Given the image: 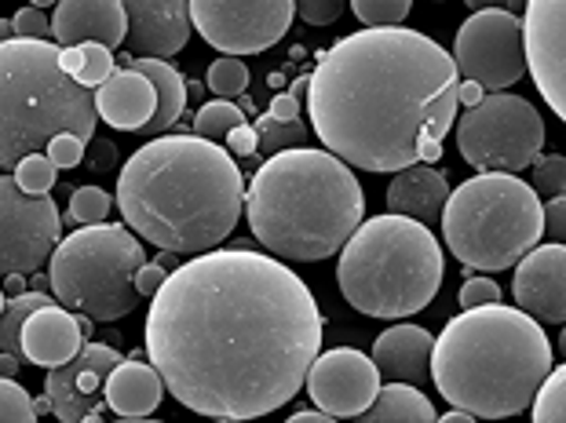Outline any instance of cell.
Masks as SVG:
<instances>
[{
	"label": "cell",
	"instance_id": "1",
	"mask_svg": "<svg viewBox=\"0 0 566 423\" xmlns=\"http://www.w3.org/2000/svg\"><path fill=\"white\" fill-rule=\"evenodd\" d=\"M322 310L282 260L249 245L179 263L147 310L165 391L209 420H260L293 402L322 350Z\"/></svg>",
	"mask_w": 566,
	"mask_h": 423
},
{
	"label": "cell",
	"instance_id": "2",
	"mask_svg": "<svg viewBox=\"0 0 566 423\" xmlns=\"http://www.w3.org/2000/svg\"><path fill=\"white\" fill-rule=\"evenodd\" d=\"M453 59L417 30H363L318 55L311 74V136L363 172H406L442 161L457 120Z\"/></svg>",
	"mask_w": 566,
	"mask_h": 423
},
{
	"label": "cell",
	"instance_id": "3",
	"mask_svg": "<svg viewBox=\"0 0 566 423\" xmlns=\"http://www.w3.org/2000/svg\"><path fill=\"white\" fill-rule=\"evenodd\" d=\"M117 209L128 231L161 252L201 256L231 237L245 212V179L234 157L198 136H158L117 176Z\"/></svg>",
	"mask_w": 566,
	"mask_h": 423
},
{
	"label": "cell",
	"instance_id": "4",
	"mask_svg": "<svg viewBox=\"0 0 566 423\" xmlns=\"http://www.w3.org/2000/svg\"><path fill=\"white\" fill-rule=\"evenodd\" d=\"M548 372V336L520 307L490 304L457 314L431 347L439 394L475 420L520 416Z\"/></svg>",
	"mask_w": 566,
	"mask_h": 423
},
{
	"label": "cell",
	"instance_id": "5",
	"mask_svg": "<svg viewBox=\"0 0 566 423\" xmlns=\"http://www.w3.org/2000/svg\"><path fill=\"white\" fill-rule=\"evenodd\" d=\"M245 220L274 260L322 263L363 226L366 193L333 154L285 150L256 168L245 190Z\"/></svg>",
	"mask_w": 566,
	"mask_h": 423
},
{
	"label": "cell",
	"instance_id": "6",
	"mask_svg": "<svg viewBox=\"0 0 566 423\" xmlns=\"http://www.w3.org/2000/svg\"><path fill=\"white\" fill-rule=\"evenodd\" d=\"M95 120V95L66 74L55 44H0V168H19L59 136L88 142Z\"/></svg>",
	"mask_w": 566,
	"mask_h": 423
},
{
	"label": "cell",
	"instance_id": "7",
	"mask_svg": "<svg viewBox=\"0 0 566 423\" xmlns=\"http://www.w3.org/2000/svg\"><path fill=\"white\" fill-rule=\"evenodd\" d=\"M446 260L436 234L402 215H377L347 237L336 263L344 299L369 318H409L439 296Z\"/></svg>",
	"mask_w": 566,
	"mask_h": 423
},
{
	"label": "cell",
	"instance_id": "8",
	"mask_svg": "<svg viewBox=\"0 0 566 423\" xmlns=\"http://www.w3.org/2000/svg\"><path fill=\"white\" fill-rule=\"evenodd\" d=\"M541 234V198L515 176L483 172L446 198V248L472 271L515 267L530 248H537Z\"/></svg>",
	"mask_w": 566,
	"mask_h": 423
},
{
	"label": "cell",
	"instance_id": "9",
	"mask_svg": "<svg viewBox=\"0 0 566 423\" xmlns=\"http://www.w3.org/2000/svg\"><path fill=\"white\" fill-rule=\"evenodd\" d=\"M147 263V248L122 223L81 226L63 237L48 260V285L55 304L92 321L128 318L139 307L136 271Z\"/></svg>",
	"mask_w": 566,
	"mask_h": 423
},
{
	"label": "cell",
	"instance_id": "10",
	"mask_svg": "<svg viewBox=\"0 0 566 423\" xmlns=\"http://www.w3.org/2000/svg\"><path fill=\"white\" fill-rule=\"evenodd\" d=\"M545 147V120L523 95L493 92L457 120V150L472 168L515 176L534 165Z\"/></svg>",
	"mask_w": 566,
	"mask_h": 423
},
{
	"label": "cell",
	"instance_id": "11",
	"mask_svg": "<svg viewBox=\"0 0 566 423\" xmlns=\"http://www.w3.org/2000/svg\"><path fill=\"white\" fill-rule=\"evenodd\" d=\"M450 59L457 77L479 84L483 95L512 88L515 81L526 77L520 15H512L509 8H483L468 15L457 30Z\"/></svg>",
	"mask_w": 566,
	"mask_h": 423
},
{
	"label": "cell",
	"instance_id": "12",
	"mask_svg": "<svg viewBox=\"0 0 566 423\" xmlns=\"http://www.w3.org/2000/svg\"><path fill=\"white\" fill-rule=\"evenodd\" d=\"M293 0H195L190 27L223 55H260L293 27Z\"/></svg>",
	"mask_w": 566,
	"mask_h": 423
},
{
	"label": "cell",
	"instance_id": "13",
	"mask_svg": "<svg viewBox=\"0 0 566 423\" xmlns=\"http://www.w3.org/2000/svg\"><path fill=\"white\" fill-rule=\"evenodd\" d=\"M59 204L52 193H27L15 176H0V277L41 271L59 245Z\"/></svg>",
	"mask_w": 566,
	"mask_h": 423
},
{
	"label": "cell",
	"instance_id": "14",
	"mask_svg": "<svg viewBox=\"0 0 566 423\" xmlns=\"http://www.w3.org/2000/svg\"><path fill=\"white\" fill-rule=\"evenodd\" d=\"M122 355L106 343H84L74 361L59 369H48L44 398L59 423H103V387L106 377L122 366Z\"/></svg>",
	"mask_w": 566,
	"mask_h": 423
},
{
	"label": "cell",
	"instance_id": "15",
	"mask_svg": "<svg viewBox=\"0 0 566 423\" xmlns=\"http://www.w3.org/2000/svg\"><path fill=\"white\" fill-rule=\"evenodd\" d=\"M307 394L325 416H347L355 420L366 413L369 402L380 391V372L369 361V355L352 347H333L315 358V366L307 372Z\"/></svg>",
	"mask_w": 566,
	"mask_h": 423
},
{
	"label": "cell",
	"instance_id": "16",
	"mask_svg": "<svg viewBox=\"0 0 566 423\" xmlns=\"http://www.w3.org/2000/svg\"><path fill=\"white\" fill-rule=\"evenodd\" d=\"M520 30L530 77L556 117H566V4L563 0H530Z\"/></svg>",
	"mask_w": 566,
	"mask_h": 423
},
{
	"label": "cell",
	"instance_id": "17",
	"mask_svg": "<svg viewBox=\"0 0 566 423\" xmlns=\"http://www.w3.org/2000/svg\"><path fill=\"white\" fill-rule=\"evenodd\" d=\"M515 307L537 325H563L566 321V248L563 245H537L515 263Z\"/></svg>",
	"mask_w": 566,
	"mask_h": 423
},
{
	"label": "cell",
	"instance_id": "18",
	"mask_svg": "<svg viewBox=\"0 0 566 423\" xmlns=\"http://www.w3.org/2000/svg\"><path fill=\"white\" fill-rule=\"evenodd\" d=\"M128 19V55L168 63L190 41V4L187 0H125Z\"/></svg>",
	"mask_w": 566,
	"mask_h": 423
},
{
	"label": "cell",
	"instance_id": "19",
	"mask_svg": "<svg viewBox=\"0 0 566 423\" xmlns=\"http://www.w3.org/2000/svg\"><path fill=\"white\" fill-rule=\"evenodd\" d=\"M125 0H63L52 11V38L63 47L103 44L114 52L125 44Z\"/></svg>",
	"mask_w": 566,
	"mask_h": 423
},
{
	"label": "cell",
	"instance_id": "20",
	"mask_svg": "<svg viewBox=\"0 0 566 423\" xmlns=\"http://www.w3.org/2000/svg\"><path fill=\"white\" fill-rule=\"evenodd\" d=\"M19 347H22V361H30V366H41V369L66 366V361H74L77 350L84 347L77 314H70L59 304L38 310L33 318H27V325H22Z\"/></svg>",
	"mask_w": 566,
	"mask_h": 423
},
{
	"label": "cell",
	"instance_id": "21",
	"mask_svg": "<svg viewBox=\"0 0 566 423\" xmlns=\"http://www.w3.org/2000/svg\"><path fill=\"white\" fill-rule=\"evenodd\" d=\"M431 347H436V336L420 325H391L388 332L377 336L369 361L384 380L420 387L431 380Z\"/></svg>",
	"mask_w": 566,
	"mask_h": 423
},
{
	"label": "cell",
	"instance_id": "22",
	"mask_svg": "<svg viewBox=\"0 0 566 423\" xmlns=\"http://www.w3.org/2000/svg\"><path fill=\"white\" fill-rule=\"evenodd\" d=\"M446 198H450V183H446L442 168L413 165L406 172H395L388 187V215H402L420 226L439 223Z\"/></svg>",
	"mask_w": 566,
	"mask_h": 423
},
{
	"label": "cell",
	"instance_id": "23",
	"mask_svg": "<svg viewBox=\"0 0 566 423\" xmlns=\"http://www.w3.org/2000/svg\"><path fill=\"white\" fill-rule=\"evenodd\" d=\"M158 110L154 88L136 70H114V77L95 88V114L117 131H143Z\"/></svg>",
	"mask_w": 566,
	"mask_h": 423
},
{
	"label": "cell",
	"instance_id": "24",
	"mask_svg": "<svg viewBox=\"0 0 566 423\" xmlns=\"http://www.w3.org/2000/svg\"><path fill=\"white\" fill-rule=\"evenodd\" d=\"M161 394H165V383L158 372H154V366H143V361H132V358H125L122 366L106 377V387H103L106 405L125 420H147L154 409L161 405Z\"/></svg>",
	"mask_w": 566,
	"mask_h": 423
},
{
	"label": "cell",
	"instance_id": "25",
	"mask_svg": "<svg viewBox=\"0 0 566 423\" xmlns=\"http://www.w3.org/2000/svg\"><path fill=\"white\" fill-rule=\"evenodd\" d=\"M128 70H136L139 77H147L154 88V99H158V110L147 120V136H161V131L176 128V120L187 110V81L176 66L158 63V59H132Z\"/></svg>",
	"mask_w": 566,
	"mask_h": 423
},
{
	"label": "cell",
	"instance_id": "26",
	"mask_svg": "<svg viewBox=\"0 0 566 423\" xmlns=\"http://www.w3.org/2000/svg\"><path fill=\"white\" fill-rule=\"evenodd\" d=\"M352 423H436V409H431L428 394H420V387L388 383L377 391L366 413H358Z\"/></svg>",
	"mask_w": 566,
	"mask_h": 423
},
{
	"label": "cell",
	"instance_id": "27",
	"mask_svg": "<svg viewBox=\"0 0 566 423\" xmlns=\"http://www.w3.org/2000/svg\"><path fill=\"white\" fill-rule=\"evenodd\" d=\"M59 63L81 88H103L114 77V52L103 44H81V47H59Z\"/></svg>",
	"mask_w": 566,
	"mask_h": 423
},
{
	"label": "cell",
	"instance_id": "28",
	"mask_svg": "<svg viewBox=\"0 0 566 423\" xmlns=\"http://www.w3.org/2000/svg\"><path fill=\"white\" fill-rule=\"evenodd\" d=\"M55 299L48 293H22L15 296L11 304L4 307V314H0V355H11L22 361V347H19V336H22V325H27V318H33L38 310L52 307Z\"/></svg>",
	"mask_w": 566,
	"mask_h": 423
},
{
	"label": "cell",
	"instance_id": "29",
	"mask_svg": "<svg viewBox=\"0 0 566 423\" xmlns=\"http://www.w3.org/2000/svg\"><path fill=\"white\" fill-rule=\"evenodd\" d=\"M252 131H256V154H263V157H279L285 150H304L311 139V128L304 120H274L271 114L256 117Z\"/></svg>",
	"mask_w": 566,
	"mask_h": 423
},
{
	"label": "cell",
	"instance_id": "30",
	"mask_svg": "<svg viewBox=\"0 0 566 423\" xmlns=\"http://www.w3.org/2000/svg\"><path fill=\"white\" fill-rule=\"evenodd\" d=\"M242 125H245V114L238 110L234 103H223V99L205 103L201 110L195 114V136L205 139V142L227 139L234 128H242Z\"/></svg>",
	"mask_w": 566,
	"mask_h": 423
},
{
	"label": "cell",
	"instance_id": "31",
	"mask_svg": "<svg viewBox=\"0 0 566 423\" xmlns=\"http://www.w3.org/2000/svg\"><path fill=\"white\" fill-rule=\"evenodd\" d=\"M534 423H566V369L556 366L534 394Z\"/></svg>",
	"mask_w": 566,
	"mask_h": 423
},
{
	"label": "cell",
	"instance_id": "32",
	"mask_svg": "<svg viewBox=\"0 0 566 423\" xmlns=\"http://www.w3.org/2000/svg\"><path fill=\"white\" fill-rule=\"evenodd\" d=\"M111 204H114V198L99 187H74L66 220L77 226H99L106 215H111Z\"/></svg>",
	"mask_w": 566,
	"mask_h": 423
},
{
	"label": "cell",
	"instance_id": "33",
	"mask_svg": "<svg viewBox=\"0 0 566 423\" xmlns=\"http://www.w3.org/2000/svg\"><path fill=\"white\" fill-rule=\"evenodd\" d=\"M209 92L216 95V99H234V95H245L249 88V66L242 63V59H231V55H223V59H216V63L209 66Z\"/></svg>",
	"mask_w": 566,
	"mask_h": 423
},
{
	"label": "cell",
	"instance_id": "34",
	"mask_svg": "<svg viewBox=\"0 0 566 423\" xmlns=\"http://www.w3.org/2000/svg\"><path fill=\"white\" fill-rule=\"evenodd\" d=\"M409 8V0H352V11L366 22V30H399Z\"/></svg>",
	"mask_w": 566,
	"mask_h": 423
},
{
	"label": "cell",
	"instance_id": "35",
	"mask_svg": "<svg viewBox=\"0 0 566 423\" xmlns=\"http://www.w3.org/2000/svg\"><path fill=\"white\" fill-rule=\"evenodd\" d=\"M0 423H38L33 398L15 380H0Z\"/></svg>",
	"mask_w": 566,
	"mask_h": 423
},
{
	"label": "cell",
	"instance_id": "36",
	"mask_svg": "<svg viewBox=\"0 0 566 423\" xmlns=\"http://www.w3.org/2000/svg\"><path fill=\"white\" fill-rule=\"evenodd\" d=\"M55 176H59V168L48 161L44 154H33L27 161H19L15 168V183L27 193H48L55 187Z\"/></svg>",
	"mask_w": 566,
	"mask_h": 423
},
{
	"label": "cell",
	"instance_id": "37",
	"mask_svg": "<svg viewBox=\"0 0 566 423\" xmlns=\"http://www.w3.org/2000/svg\"><path fill=\"white\" fill-rule=\"evenodd\" d=\"M534 193H548V198H563L566 190V157L563 154H548L534 161Z\"/></svg>",
	"mask_w": 566,
	"mask_h": 423
},
{
	"label": "cell",
	"instance_id": "38",
	"mask_svg": "<svg viewBox=\"0 0 566 423\" xmlns=\"http://www.w3.org/2000/svg\"><path fill=\"white\" fill-rule=\"evenodd\" d=\"M11 27H15V38L19 41H48V38H52V19H48L38 4L15 11Z\"/></svg>",
	"mask_w": 566,
	"mask_h": 423
},
{
	"label": "cell",
	"instance_id": "39",
	"mask_svg": "<svg viewBox=\"0 0 566 423\" xmlns=\"http://www.w3.org/2000/svg\"><path fill=\"white\" fill-rule=\"evenodd\" d=\"M461 307L472 310V307H490V304H501V285L493 277H468L461 285Z\"/></svg>",
	"mask_w": 566,
	"mask_h": 423
},
{
	"label": "cell",
	"instance_id": "40",
	"mask_svg": "<svg viewBox=\"0 0 566 423\" xmlns=\"http://www.w3.org/2000/svg\"><path fill=\"white\" fill-rule=\"evenodd\" d=\"M344 0H300L296 15L307 22V27H333L336 19L344 15Z\"/></svg>",
	"mask_w": 566,
	"mask_h": 423
},
{
	"label": "cell",
	"instance_id": "41",
	"mask_svg": "<svg viewBox=\"0 0 566 423\" xmlns=\"http://www.w3.org/2000/svg\"><path fill=\"white\" fill-rule=\"evenodd\" d=\"M84 147H88V142L77 139V136H59V139L48 142L44 157L55 168H77V165H84Z\"/></svg>",
	"mask_w": 566,
	"mask_h": 423
},
{
	"label": "cell",
	"instance_id": "42",
	"mask_svg": "<svg viewBox=\"0 0 566 423\" xmlns=\"http://www.w3.org/2000/svg\"><path fill=\"white\" fill-rule=\"evenodd\" d=\"M84 165H88V172H95V176L114 172V168H117V147L111 139L92 136L88 147H84Z\"/></svg>",
	"mask_w": 566,
	"mask_h": 423
},
{
	"label": "cell",
	"instance_id": "43",
	"mask_svg": "<svg viewBox=\"0 0 566 423\" xmlns=\"http://www.w3.org/2000/svg\"><path fill=\"white\" fill-rule=\"evenodd\" d=\"M541 223H545V234H552V245H563V237H566V201L552 198L548 204H541Z\"/></svg>",
	"mask_w": 566,
	"mask_h": 423
},
{
	"label": "cell",
	"instance_id": "44",
	"mask_svg": "<svg viewBox=\"0 0 566 423\" xmlns=\"http://www.w3.org/2000/svg\"><path fill=\"white\" fill-rule=\"evenodd\" d=\"M165 277H168V271L161 267V263H154V260L143 263V267L136 271V293H139V299H154V296H158V288L165 285Z\"/></svg>",
	"mask_w": 566,
	"mask_h": 423
},
{
	"label": "cell",
	"instance_id": "45",
	"mask_svg": "<svg viewBox=\"0 0 566 423\" xmlns=\"http://www.w3.org/2000/svg\"><path fill=\"white\" fill-rule=\"evenodd\" d=\"M227 154H238V157L256 154V131H252V125L234 128L231 136H227Z\"/></svg>",
	"mask_w": 566,
	"mask_h": 423
},
{
	"label": "cell",
	"instance_id": "46",
	"mask_svg": "<svg viewBox=\"0 0 566 423\" xmlns=\"http://www.w3.org/2000/svg\"><path fill=\"white\" fill-rule=\"evenodd\" d=\"M274 120H300V103L293 99L289 92H279L271 99V110H268Z\"/></svg>",
	"mask_w": 566,
	"mask_h": 423
},
{
	"label": "cell",
	"instance_id": "47",
	"mask_svg": "<svg viewBox=\"0 0 566 423\" xmlns=\"http://www.w3.org/2000/svg\"><path fill=\"white\" fill-rule=\"evenodd\" d=\"M483 103V88L472 81H461L457 84V106H464V110H472V106Z\"/></svg>",
	"mask_w": 566,
	"mask_h": 423
},
{
	"label": "cell",
	"instance_id": "48",
	"mask_svg": "<svg viewBox=\"0 0 566 423\" xmlns=\"http://www.w3.org/2000/svg\"><path fill=\"white\" fill-rule=\"evenodd\" d=\"M285 423H336V420L325 413H315V409H304V413H293Z\"/></svg>",
	"mask_w": 566,
	"mask_h": 423
},
{
	"label": "cell",
	"instance_id": "49",
	"mask_svg": "<svg viewBox=\"0 0 566 423\" xmlns=\"http://www.w3.org/2000/svg\"><path fill=\"white\" fill-rule=\"evenodd\" d=\"M4 293H8L11 299L22 296V293H30V288H27V277H22V274H8V277H4Z\"/></svg>",
	"mask_w": 566,
	"mask_h": 423
},
{
	"label": "cell",
	"instance_id": "50",
	"mask_svg": "<svg viewBox=\"0 0 566 423\" xmlns=\"http://www.w3.org/2000/svg\"><path fill=\"white\" fill-rule=\"evenodd\" d=\"M19 369H22V361H19V358L0 355V380H15V377H19Z\"/></svg>",
	"mask_w": 566,
	"mask_h": 423
},
{
	"label": "cell",
	"instance_id": "51",
	"mask_svg": "<svg viewBox=\"0 0 566 423\" xmlns=\"http://www.w3.org/2000/svg\"><path fill=\"white\" fill-rule=\"evenodd\" d=\"M307 88H311V74L307 77H296L293 88H289V95H293L296 103H307Z\"/></svg>",
	"mask_w": 566,
	"mask_h": 423
},
{
	"label": "cell",
	"instance_id": "52",
	"mask_svg": "<svg viewBox=\"0 0 566 423\" xmlns=\"http://www.w3.org/2000/svg\"><path fill=\"white\" fill-rule=\"evenodd\" d=\"M436 423H475V416H468V413H461V409H453V413L439 416Z\"/></svg>",
	"mask_w": 566,
	"mask_h": 423
},
{
	"label": "cell",
	"instance_id": "53",
	"mask_svg": "<svg viewBox=\"0 0 566 423\" xmlns=\"http://www.w3.org/2000/svg\"><path fill=\"white\" fill-rule=\"evenodd\" d=\"M154 263H161V267H165L168 274H172V271L179 267V263H176V252H161V256H158V260H154Z\"/></svg>",
	"mask_w": 566,
	"mask_h": 423
},
{
	"label": "cell",
	"instance_id": "54",
	"mask_svg": "<svg viewBox=\"0 0 566 423\" xmlns=\"http://www.w3.org/2000/svg\"><path fill=\"white\" fill-rule=\"evenodd\" d=\"M8 41H15V27L0 19V44H8Z\"/></svg>",
	"mask_w": 566,
	"mask_h": 423
},
{
	"label": "cell",
	"instance_id": "55",
	"mask_svg": "<svg viewBox=\"0 0 566 423\" xmlns=\"http://www.w3.org/2000/svg\"><path fill=\"white\" fill-rule=\"evenodd\" d=\"M201 95H205V84H198V81H195V84H187V99H190V103H198Z\"/></svg>",
	"mask_w": 566,
	"mask_h": 423
},
{
	"label": "cell",
	"instance_id": "56",
	"mask_svg": "<svg viewBox=\"0 0 566 423\" xmlns=\"http://www.w3.org/2000/svg\"><path fill=\"white\" fill-rule=\"evenodd\" d=\"M216 423H256V420H216Z\"/></svg>",
	"mask_w": 566,
	"mask_h": 423
},
{
	"label": "cell",
	"instance_id": "57",
	"mask_svg": "<svg viewBox=\"0 0 566 423\" xmlns=\"http://www.w3.org/2000/svg\"><path fill=\"white\" fill-rule=\"evenodd\" d=\"M4 307H8V304H4V288H0V314H4Z\"/></svg>",
	"mask_w": 566,
	"mask_h": 423
},
{
	"label": "cell",
	"instance_id": "58",
	"mask_svg": "<svg viewBox=\"0 0 566 423\" xmlns=\"http://www.w3.org/2000/svg\"><path fill=\"white\" fill-rule=\"evenodd\" d=\"M125 423H158V420H125Z\"/></svg>",
	"mask_w": 566,
	"mask_h": 423
}]
</instances>
